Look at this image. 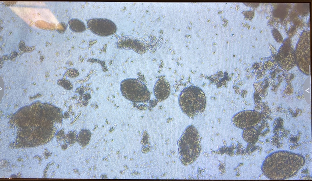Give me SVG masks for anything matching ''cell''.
<instances>
[{
	"label": "cell",
	"instance_id": "5b68a950",
	"mask_svg": "<svg viewBox=\"0 0 312 181\" xmlns=\"http://www.w3.org/2000/svg\"><path fill=\"white\" fill-rule=\"evenodd\" d=\"M310 32L309 30L301 33L295 50L296 64L303 74H310Z\"/></svg>",
	"mask_w": 312,
	"mask_h": 181
},
{
	"label": "cell",
	"instance_id": "30bf717a",
	"mask_svg": "<svg viewBox=\"0 0 312 181\" xmlns=\"http://www.w3.org/2000/svg\"><path fill=\"white\" fill-rule=\"evenodd\" d=\"M259 136V131L254 127L244 129L242 133L243 140L249 144L256 143L258 139Z\"/></svg>",
	"mask_w": 312,
	"mask_h": 181
},
{
	"label": "cell",
	"instance_id": "3957f363",
	"mask_svg": "<svg viewBox=\"0 0 312 181\" xmlns=\"http://www.w3.org/2000/svg\"><path fill=\"white\" fill-rule=\"evenodd\" d=\"M178 102L182 112L192 119L203 113L206 105L204 92L199 87L193 85L188 86L182 90Z\"/></svg>",
	"mask_w": 312,
	"mask_h": 181
},
{
	"label": "cell",
	"instance_id": "7a4b0ae2",
	"mask_svg": "<svg viewBox=\"0 0 312 181\" xmlns=\"http://www.w3.org/2000/svg\"><path fill=\"white\" fill-rule=\"evenodd\" d=\"M179 158L181 163L186 166L194 162L201 151V139L198 131L192 125L185 129L178 142Z\"/></svg>",
	"mask_w": 312,
	"mask_h": 181
},
{
	"label": "cell",
	"instance_id": "4fadbf2b",
	"mask_svg": "<svg viewBox=\"0 0 312 181\" xmlns=\"http://www.w3.org/2000/svg\"><path fill=\"white\" fill-rule=\"evenodd\" d=\"M59 84L67 90H70L73 88L72 83L69 81L66 80H62L59 81Z\"/></svg>",
	"mask_w": 312,
	"mask_h": 181
},
{
	"label": "cell",
	"instance_id": "8992f818",
	"mask_svg": "<svg viewBox=\"0 0 312 181\" xmlns=\"http://www.w3.org/2000/svg\"><path fill=\"white\" fill-rule=\"evenodd\" d=\"M262 118L261 114L258 112L246 110L235 114L232 117L231 122L235 126L244 130L255 127Z\"/></svg>",
	"mask_w": 312,
	"mask_h": 181
},
{
	"label": "cell",
	"instance_id": "277c9868",
	"mask_svg": "<svg viewBox=\"0 0 312 181\" xmlns=\"http://www.w3.org/2000/svg\"><path fill=\"white\" fill-rule=\"evenodd\" d=\"M120 89L122 96L133 102H146L150 98V92L146 86L136 78H127L122 80Z\"/></svg>",
	"mask_w": 312,
	"mask_h": 181
},
{
	"label": "cell",
	"instance_id": "9c48e42d",
	"mask_svg": "<svg viewBox=\"0 0 312 181\" xmlns=\"http://www.w3.org/2000/svg\"><path fill=\"white\" fill-rule=\"evenodd\" d=\"M153 92L155 97L159 102L165 100L170 95V85L164 76H160L156 82L154 87Z\"/></svg>",
	"mask_w": 312,
	"mask_h": 181
},
{
	"label": "cell",
	"instance_id": "52a82bcc",
	"mask_svg": "<svg viewBox=\"0 0 312 181\" xmlns=\"http://www.w3.org/2000/svg\"><path fill=\"white\" fill-rule=\"evenodd\" d=\"M87 26L94 34L101 36H107L114 34L117 30L116 24L112 21L106 18H97L88 20Z\"/></svg>",
	"mask_w": 312,
	"mask_h": 181
},
{
	"label": "cell",
	"instance_id": "7c38bea8",
	"mask_svg": "<svg viewBox=\"0 0 312 181\" xmlns=\"http://www.w3.org/2000/svg\"><path fill=\"white\" fill-rule=\"evenodd\" d=\"M91 136V133L89 130L86 129H82L78 134L77 140L80 145L85 146L88 143Z\"/></svg>",
	"mask_w": 312,
	"mask_h": 181
},
{
	"label": "cell",
	"instance_id": "5bb4252c",
	"mask_svg": "<svg viewBox=\"0 0 312 181\" xmlns=\"http://www.w3.org/2000/svg\"><path fill=\"white\" fill-rule=\"evenodd\" d=\"M66 73L69 77H74L78 76L79 73L77 69L74 68H71L67 71Z\"/></svg>",
	"mask_w": 312,
	"mask_h": 181
},
{
	"label": "cell",
	"instance_id": "9a60e30c",
	"mask_svg": "<svg viewBox=\"0 0 312 181\" xmlns=\"http://www.w3.org/2000/svg\"><path fill=\"white\" fill-rule=\"evenodd\" d=\"M272 32L273 36L277 42L280 43L283 42L282 38L277 30L273 29Z\"/></svg>",
	"mask_w": 312,
	"mask_h": 181
},
{
	"label": "cell",
	"instance_id": "6da1fadb",
	"mask_svg": "<svg viewBox=\"0 0 312 181\" xmlns=\"http://www.w3.org/2000/svg\"><path fill=\"white\" fill-rule=\"evenodd\" d=\"M305 163L300 154L286 150L276 151L268 155L261 165L263 174L272 180H283L295 175Z\"/></svg>",
	"mask_w": 312,
	"mask_h": 181
},
{
	"label": "cell",
	"instance_id": "ba28073f",
	"mask_svg": "<svg viewBox=\"0 0 312 181\" xmlns=\"http://www.w3.org/2000/svg\"><path fill=\"white\" fill-rule=\"evenodd\" d=\"M276 59L280 66L285 70H289L295 65V52L289 38L285 39L280 47Z\"/></svg>",
	"mask_w": 312,
	"mask_h": 181
},
{
	"label": "cell",
	"instance_id": "8fae6325",
	"mask_svg": "<svg viewBox=\"0 0 312 181\" xmlns=\"http://www.w3.org/2000/svg\"><path fill=\"white\" fill-rule=\"evenodd\" d=\"M70 29L73 32L80 33L84 31L86 29L85 24L81 20L73 18L69 22Z\"/></svg>",
	"mask_w": 312,
	"mask_h": 181
}]
</instances>
